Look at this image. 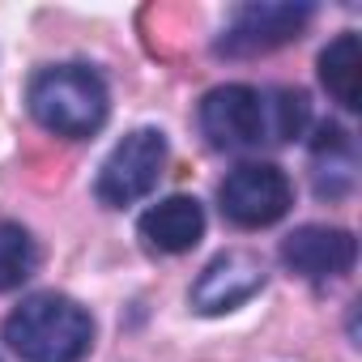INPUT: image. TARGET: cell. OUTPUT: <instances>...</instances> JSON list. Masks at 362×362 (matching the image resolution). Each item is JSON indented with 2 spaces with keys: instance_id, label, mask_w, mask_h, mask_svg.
Wrapping results in <instances>:
<instances>
[{
  "instance_id": "obj_1",
  "label": "cell",
  "mask_w": 362,
  "mask_h": 362,
  "mask_svg": "<svg viewBox=\"0 0 362 362\" xmlns=\"http://www.w3.org/2000/svg\"><path fill=\"white\" fill-rule=\"evenodd\" d=\"M197 124L214 149H256V145H286L307 132L311 103L303 90H256L247 81L214 86L201 107Z\"/></svg>"
},
{
  "instance_id": "obj_2",
  "label": "cell",
  "mask_w": 362,
  "mask_h": 362,
  "mask_svg": "<svg viewBox=\"0 0 362 362\" xmlns=\"http://www.w3.org/2000/svg\"><path fill=\"white\" fill-rule=\"evenodd\" d=\"M26 111L52 136L81 141V136H94L107 124L111 90H107L103 73H94L90 64H77V60L47 64L26 86Z\"/></svg>"
},
{
  "instance_id": "obj_3",
  "label": "cell",
  "mask_w": 362,
  "mask_h": 362,
  "mask_svg": "<svg viewBox=\"0 0 362 362\" xmlns=\"http://www.w3.org/2000/svg\"><path fill=\"white\" fill-rule=\"evenodd\" d=\"M5 341L22 362H81L94 345V315L77 298L43 290L9 311Z\"/></svg>"
},
{
  "instance_id": "obj_4",
  "label": "cell",
  "mask_w": 362,
  "mask_h": 362,
  "mask_svg": "<svg viewBox=\"0 0 362 362\" xmlns=\"http://www.w3.org/2000/svg\"><path fill=\"white\" fill-rule=\"evenodd\" d=\"M166 170V136L158 128H132L98 166L94 197L103 209H124L136 205L158 188V179Z\"/></svg>"
},
{
  "instance_id": "obj_5",
  "label": "cell",
  "mask_w": 362,
  "mask_h": 362,
  "mask_svg": "<svg viewBox=\"0 0 362 362\" xmlns=\"http://www.w3.org/2000/svg\"><path fill=\"white\" fill-rule=\"evenodd\" d=\"M294 184L277 162H239L222 184H218V209L226 222L243 230L273 226L290 214Z\"/></svg>"
},
{
  "instance_id": "obj_6",
  "label": "cell",
  "mask_w": 362,
  "mask_h": 362,
  "mask_svg": "<svg viewBox=\"0 0 362 362\" xmlns=\"http://www.w3.org/2000/svg\"><path fill=\"white\" fill-rule=\"evenodd\" d=\"M315 18L311 5H286V0H252V5H239L222 30V39L214 43L218 56L226 60H252L264 52H277L286 43H294L307 22Z\"/></svg>"
},
{
  "instance_id": "obj_7",
  "label": "cell",
  "mask_w": 362,
  "mask_h": 362,
  "mask_svg": "<svg viewBox=\"0 0 362 362\" xmlns=\"http://www.w3.org/2000/svg\"><path fill=\"white\" fill-rule=\"evenodd\" d=\"M264 281H269L264 260H260L256 252L230 247V252H218V256L201 269V277L192 281L188 303H192V311H201V315H226V311L252 303V298L264 290Z\"/></svg>"
},
{
  "instance_id": "obj_8",
  "label": "cell",
  "mask_w": 362,
  "mask_h": 362,
  "mask_svg": "<svg viewBox=\"0 0 362 362\" xmlns=\"http://www.w3.org/2000/svg\"><path fill=\"white\" fill-rule=\"evenodd\" d=\"M358 260V239L341 226H298L281 239V264L307 281H328L349 273Z\"/></svg>"
},
{
  "instance_id": "obj_9",
  "label": "cell",
  "mask_w": 362,
  "mask_h": 362,
  "mask_svg": "<svg viewBox=\"0 0 362 362\" xmlns=\"http://www.w3.org/2000/svg\"><path fill=\"white\" fill-rule=\"evenodd\" d=\"M141 239L149 252H162V256H179V252H192L201 239H205V205L197 197H184L175 192L158 205H149L136 222Z\"/></svg>"
},
{
  "instance_id": "obj_10",
  "label": "cell",
  "mask_w": 362,
  "mask_h": 362,
  "mask_svg": "<svg viewBox=\"0 0 362 362\" xmlns=\"http://www.w3.org/2000/svg\"><path fill=\"white\" fill-rule=\"evenodd\" d=\"M320 86L345 111H358L362 107V47H358V35L354 30H341L320 52Z\"/></svg>"
},
{
  "instance_id": "obj_11",
  "label": "cell",
  "mask_w": 362,
  "mask_h": 362,
  "mask_svg": "<svg viewBox=\"0 0 362 362\" xmlns=\"http://www.w3.org/2000/svg\"><path fill=\"white\" fill-rule=\"evenodd\" d=\"M311 162H315V192L320 197H341L354 184V141L341 124H320L311 141Z\"/></svg>"
},
{
  "instance_id": "obj_12",
  "label": "cell",
  "mask_w": 362,
  "mask_h": 362,
  "mask_svg": "<svg viewBox=\"0 0 362 362\" xmlns=\"http://www.w3.org/2000/svg\"><path fill=\"white\" fill-rule=\"evenodd\" d=\"M35 269H39V243L30 239V230L22 222L0 218V294L26 286Z\"/></svg>"
}]
</instances>
